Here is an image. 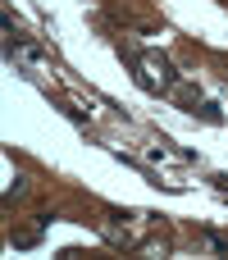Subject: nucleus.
<instances>
[{"label": "nucleus", "mask_w": 228, "mask_h": 260, "mask_svg": "<svg viewBox=\"0 0 228 260\" xmlns=\"http://www.w3.org/2000/svg\"><path fill=\"white\" fill-rule=\"evenodd\" d=\"M119 50L128 55V64H133V73H137V82H142L146 91H169V87L178 82L169 55H160V50H137V46H128V41H123Z\"/></svg>", "instance_id": "nucleus-1"}, {"label": "nucleus", "mask_w": 228, "mask_h": 260, "mask_svg": "<svg viewBox=\"0 0 228 260\" xmlns=\"http://www.w3.org/2000/svg\"><path fill=\"white\" fill-rule=\"evenodd\" d=\"M46 229H50V215H32V224L14 229V247H37L46 238Z\"/></svg>", "instance_id": "nucleus-2"}, {"label": "nucleus", "mask_w": 228, "mask_h": 260, "mask_svg": "<svg viewBox=\"0 0 228 260\" xmlns=\"http://www.w3.org/2000/svg\"><path fill=\"white\" fill-rule=\"evenodd\" d=\"M169 91H174V96H178V101H183L187 110H192V105H201V96H197V87H187V82H174Z\"/></svg>", "instance_id": "nucleus-3"}, {"label": "nucleus", "mask_w": 228, "mask_h": 260, "mask_svg": "<svg viewBox=\"0 0 228 260\" xmlns=\"http://www.w3.org/2000/svg\"><path fill=\"white\" fill-rule=\"evenodd\" d=\"M192 114H201L206 123H224V110H219V105H210V101H201V105H192Z\"/></svg>", "instance_id": "nucleus-4"}, {"label": "nucleus", "mask_w": 228, "mask_h": 260, "mask_svg": "<svg viewBox=\"0 0 228 260\" xmlns=\"http://www.w3.org/2000/svg\"><path fill=\"white\" fill-rule=\"evenodd\" d=\"M23 192H27V178L18 174V178H9V187H5V201H18Z\"/></svg>", "instance_id": "nucleus-5"}]
</instances>
